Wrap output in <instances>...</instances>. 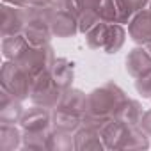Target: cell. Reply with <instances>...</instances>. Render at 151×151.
<instances>
[{
  "instance_id": "cell-1",
  "label": "cell",
  "mask_w": 151,
  "mask_h": 151,
  "mask_svg": "<svg viewBox=\"0 0 151 151\" xmlns=\"http://www.w3.org/2000/svg\"><path fill=\"white\" fill-rule=\"evenodd\" d=\"M126 98V93L114 82H105L103 86L93 89L87 94V110L84 123L101 128L107 121L116 117L119 107Z\"/></svg>"
},
{
  "instance_id": "cell-2",
  "label": "cell",
  "mask_w": 151,
  "mask_h": 151,
  "mask_svg": "<svg viewBox=\"0 0 151 151\" xmlns=\"http://www.w3.org/2000/svg\"><path fill=\"white\" fill-rule=\"evenodd\" d=\"M52 7H32L27 6V25L23 36L27 37L29 45L39 46L48 45L53 39L52 32Z\"/></svg>"
},
{
  "instance_id": "cell-3",
  "label": "cell",
  "mask_w": 151,
  "mask_h": 151,
  "mask_svg": "<svg viewBox=\"0 0 151 151\" xmlns=\"http://www.w3.org/2000/svg\"><path fill=\"white\" fill-rule=\"evenodd\" d=\"M0 84L6 91H9L14 98L18 100H27L30 96V86H32V77L18 66L14 60H7L2 64L0 69Z\"/></svg>"
},
{
  "instance_id": "cell-4",
  "label": "cell",
  "mask_w": 151,
  "mask_h": 151,
  "mask_svg": "<svg viewBox=\"0 0 151 151\" xmlns=\"http://www.w3.org/2000/svg\"><path fill=\"white\" fill-rule=\"evenodd\" d=\"M55 59H57L55 50H53L52 43H48V45H39V46L29 45L25 48V52L14 62H18V66L22 69H25L30 77H36V75H39L43 71H48Z\"/></svg>"
},
{
  "instance_id": "cell-5",
  "label": "cell",
  "mask_w": 151,
  "mask_h": 151,
  "mask_svg": "<svg viewBox=\"0 0 151 151\" xmlns=\"http://www.w3.org/2000/svg\"><path fill=\"white\" fill-rule=\"evenodd\" d=\"M62 89H59V86L55 84V80L52 78L50 69L43 71L36 77H32V86H30V96L29 100L32 101V105H41L46 109H55L60 101L62 96Z\"/></svg>"
},
{
  "instance_id": "cell-6",
  "label": "cell",
  "mask_w": 151,
  "mask_h": 151,
  "mask_svg": "<svg viewBox=\"0 0 151 151\" xmlns=\"http://www.w3.org/2000/svg\"><path fill=\"white\" fill-rule=\"evenodd\" d=\"M18 124L23 132H34V133L52 132L53 130V109L32 105L30 109H25Z\"/></svg>"
},
{
  "instance_id": "cell-7",
  "label": "cell",
  "mask_w": 151,
  "mask_h": 151,
  "mask_svg": "<svg viewBox=\"0 0 151 151\" xmlns=\"http://www.w3.org/2000/svg\"><path fill=\"white\" fill-rule=\"evenodd\" d=\"M0 9H2V27H0L2 37L23 34L25 25H27V7L11 6V4L2 2Z\"/></svg>"
},
{
  "instance_id": "cell-8",
  "label": "cell",
  "mask_w": 151,
  "mask_h": 151,
  "mask_svg": "<svg viewBox=\"0 0 151 151\" xmlns=\"http://www.w3.org/2000/svg\"><path fill=\"white\" fill-rule=\"evenodd\" d=\"M52 32L53 37L59 39H68L73 37L75 34H78V18L73 11L66 9V7H59L53 9L52 13Z\"/></svg>"
},
{
  "instance_id": "cell-9",
  "label": "cell",
  "mask_w": 151,
  "mask_h": 151,
  "mask_svg": "<svg viewBox=\"0 0 151 151\" xmlns=\"http://www.w3.org/2000/svg\"><path fill=\"white\" fill-rule=\"evenodd\" d=\"M128 36L139 46H146L151 41V9L149 7L139 11L130 20V23H128Z\"/></svg>"
},
{
  "instance_id": "cell-10",
  "label": "cell",
  "mask_w": 151,
  "mask_h": 151,
  "mask_svg": "<svg viewBox=\"0 0 151 151\" xmlns=\"http://www.w3.org/2000/svg\"><path fill=\"white\" fill-rule=\"evenodd\" d=\"M75 147H77V151H101V149H105L100 128L87 124V123H82V126L75 132Z\"/></svg>"
},
{
  "instance_id": "cell-11",
  "label": "cell",
  "mask_w": 151,
  "mask_h": 151,
  "mask_svg": "<svg viewBox=\"0 0 151 151\" xmlns=\"http://www.w3.org/2000/svg\"><path fill=\"white\" fill-rule=\"evenodd\" d=\"M55 109H59L62 112H68V114H73V116H78V117L84 119L86 110H87V94L80 89L69 87L62 93L60 101Z\"/></svg>"
},
{
  "instance_id": "cell-12",
  "label": "cell",
  "mask_w": 151,
  "mask_h": 151,
  "mask_svg": "<svg viewBox=\"0 0 151 151\" xmlns=\"http://www.w3.org/2000/svg\"><path fill=\"white\" fill-rule=\"evenodd\" d=\"M124 68L128 71L130 77L139 78L147 71H151V53L144 46H135L128 52L124 59Z\"/></svg>"
},
{
  "instance_id": "cell-13",
  "label": "cell",
  "mask_w": 151,
  "mask_h": 151,
  "mask_svg": "<svg viewBox=\"0 0 151 151\" xmlns=\"http://www.w3.org/2000/svg\"><path fill=\"white\" fill-rule=\"evenodd\" d=\"M23 112H25V109L22 105V100L14 98L4 87L0 89V123L18 124Z\"/></svg>"
},
{
  "instance_id": "cell-14",
  "label": "cell",
  "mask_w": 151,
  "mask_h": 151,
  "mask_svg": "<svg viewBox=\"0 0 151 151\" xmlns=\"http://www.w3.org/2000/svg\"><path fill=\"white\" fill-rule=\"evenodd\" d=\"M50 75L55 80V84L59 86V89L66 91L69 87H73V80H75V64L66 59V57H57L50 68Z\"/></svg>"
},
{
  "instance_id": "cell-15",
  "label": "cell",
  "mask_w": 151,
  "mask_h": 151,
  "mask_svg": "<svg viewBox=\"0 0 151 151\" xmlns=\"http://www.w3.org/2000/svg\"><path fill=\"white\" fill-rule=\"evenodd\" d=\"M126 130H128V126L124 123H121L119 119H116V117L107 121L100 128L105 149H121V144H123V139L126 135Z\"/></svg>"
},
{
  "instance_id": "cell-16",
  "label": "cell",
  "mask_w": 151,
  "mask_h": 151,
  "mask_svg": "<svg viewBox=\"0 0 151 151\" xmlns=\"http://www.w3.org/2000/svg\"><path fill=\"white\" fill-rule=\"evenodd\" d=\"M23 144V132L16 124L0 123V151H16Z\"/></svg>"
},
{
  "instance_id": "cell-17",
  "label": "cell",
  "mask_w": 151,
  "mask_h": 151,
  "mask_svg": "<svg viewBox=\"0 0 151 151\" xmlns=\"http://www.w3.org/2000/svg\"><path fill=\"white\" fill-rule=\"evenodd\" d=\"M142 114H144V110H142L140 101L132 100V98H126L123 101V105L119 107V110L116 114V119H119L126 126H139V121H140Z\"/></svg>"
},
{
  "instance_id": "cell-18",
  "label": "cell",
  "mask_w": 151,
  "mask_h": 151,
  "mask_svg": "<svg viewBox=\"0 0 151 151\" xmlns=\"http://www.w3.org/2000/svg\"><path fill=\"white\" fill-rule=\"evenodd\" d=\"M29 46V41L23 34H14V36H7L2 39V55L7 60H16L25 48Z\"/></svg>"
},
{
  "instance_id": "cell-19",
  "label": "cell",
  "mask_w": 151,
  "mask_h": 151,
  "mask_svg": "<svg viewBox=\"0 0 151 151\" xmlns=\"http://www.w3.org/2000/svg\"><path fill=\"white\" fill-rule=\"evenodd\" d=\"M126 41V30L121 23H109V30H107V39H105V46L103 52L105 53H117Z\"/></svg>"
},
{
  "instance_id": "cell-20",
  "label": "cell",
  "mask_w": 151,
  "mask_h": 151,
  "mask_svg": "<svg viewBox=\"0 0 151 151\" xmlns=\"http://www.w3.org/2000/svg\"><path fill=\"white\" fill-rule=\"evenodd\" d=\"M151 146L149 142V135L144 133L139 126H128L126 130V135L123 139V144H121V149H147Z\"/></svg>"
},
{
  "instance_id": "cell-21",
  "label": "cell",
  "mask_w": 151,
  "mask_h": 151,
  "mask_svg": "<svg viewBox=\"0 0 151 151\" xmlns=\"http://www.w3.org/2000/svg\"><path fill=\"white\" fill-rule=\"evenodd\" d=\"M48 149L50 151H73V149H77L75 147V133L53 128L50 132Z\"/></svg>"
},
{
  "instance_id": "cell-22",
  "label": "cell",
  "mask_w": 151,
  "mask_h": 151,
  "mask_svg": "<svg viewBox=\"0 0 151 151\" xmlns=\"http://www.w3.org/2000/svg\"><path fill=\"white\" fill-rule=\"evenodd\" d=\"M151 0H116L117 9H119V23H130V20L142 9L149 6Z\"/></svg>"
},
{
  "instance_id": "cell-23",
  "label": "cell",
  "mask_w": 151,
  "mask_h": 151,
  "mask_svg": "<svg viewBox=\"0 0 151 151\" xmlns=\"http://www.w3.org/2000/svg\"><path fill=\"white\" fill-rule=\"evenodd\" d=\"M82 123H84V119L78 117V116H73V114L62 112L59 109H53V128H57V130L75 133L82 126Z\"/></svg>"
},
{
  "instance_id": "cell-24",
  "label": "cell",
  "mask_w": 151,
  "mask_h": 151,
  "mask_svg": "<svg viewBox=\"0 0 151 151\" xmlns=\"http://www.w3.org/2000/svg\"><path fill=\"white\" fill-rule=\"evenodd\" d=\"M107 30H109V23L100 22L96 23L91 30H87L86 36V43L91 50H103L105 46V39H107Z\"/></svg>"
},
{
  "instance_id": "cell-25",
  "label": "cell",
  "mask_w": 151,
  "mask_h": 151,
  "mask_svg": "<svg viewBox=\"0 0 151 151\" xmlns=\"http://www.w3.org/2000/svg\"><path fill=\"white\" fill-rule=\"evenodd\" d=\"M48 139H50V132H45V133L23 132V144H22V147L23 149H30V151H43V149H48Z\"/></svg>"
},
{
  "instance_id": "cell-26",
  "label": "cell",
  "mask_w": 151,
  "mask_h": 151,
  "mask_svg": "<svg viewBox=\"0 0 151 151\" xmlns=\"http://www.w3.org/2000/svg\"><path fill=\"white\" fill-rule=\"evenodd\" d=\"M96 13L100 20L105 23H119V9H117L116 0H101Z\"/></svg>"
},
{
  "instance_id": "cell-27",
  "label": "cell",
  "mask_w": 151,
  "mask_h": 151,
  "mask_svg": "<svg viewBox=\"0 0 151 151\" xmlns=\"http://www.w3.org/2000/svg\"><path fill=\"white\" fill-rule=\"evenodd\" d=\"M77 18H78V30H80L82 34H86V32L91 30L96 23L101 22L96 11H84V13H80Z\"/></svg>"
},
{
  "instance_id": "cell-28",
  "label": "cell",
  "mask_w": 151,
  "mask_h": 151,
  "mask_svg": "<svg viewBox=\"0 0 151 151\" xmlns=\"http://www.w3.org/2000/svg\"><path fill=\"white\" fill-rule=\"evenodd\" d=\"M100 2H101V0H69L68 9L73 11L75 14L78 16L84 11H96L98 6H100Z\"/></svg>"
},
{
  "instance_id": "cell-29",
  "label": "cell",
  "mask_w": 151,
  "mask_h": 151,
  "mask_svg": "<svg viewBox=\"0 0 151 151\" xmlns=\"http://www.w3.org/2000/svg\"><path fill=\"white\" fill-rule=\"evenodd\" d=\"M135 91L142 96L151 100V71H147L146 75L135 78Z\"/></svg>"
},
{
  "instance_id": "cell-30",
  "label": "cell",
  "mask_w": 151,
  "mask_h": 151,
  "mask_svg": "<svg viewBox=\"0 0 151 151\" xmlns=\"http://www.w3.org/2000/svg\"><path fill=\"white\" fill-rule=\"evenodd\" d=\"M139 128L151 137V109L149 110H144V114H142V117L139 121Z\"/></svg>"
},
{
  "instance_id": "cell-31",
  "label": "cell",
  "mask_w": 151,
  "mask_h": 151,
  "mask_svg": "<svg viewBox=\"0 0 151 151\" xmlns=\"http://www.w3.org/2000/svg\"><path fill=\"white\" fill-rule=\"evenodd\" d=\"M4 4H11V6H20V7H27L29 0H2Z\"/></svg>"
},
{
  "instance_id": "cell-32",
  "label": "cell",
  "mask_w": 151,
  "mask_h": 151,
  "mask_svg": "<svg viewBox=\"0 0 151 151\" xmlns=\"http://www.w3.org/2000/svg\"><path fill=\"white\" fill-rule=\"evenodd\" d=\"M146 48H147V50H149V53H151V41H149V43L146 45Z\"/></svg>"
},
{
  "instance_id": "cell-33",
  "label": "cell",
  "mask_w": 151,
  "mask_h": 151,
  "mask_svg": "<svg viewBox=\"0 0 151 151\" xmlns=\"http://www.w3.org/2000/svg\"><path fill=\"white\" fill-rule=\"evenodd\" d=\"M147 7H149V9H151V2H149V6H147Z\"/></svg>"
}]
</instances>
